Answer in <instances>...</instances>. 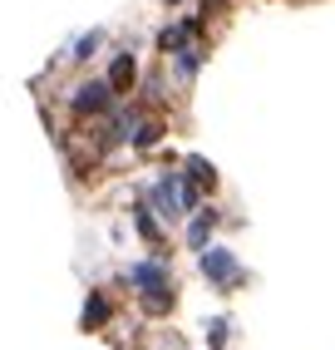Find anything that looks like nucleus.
<instances>
[{"mask_svg": "<svg viewBox=\"0 0 335 350\" xmlns=\"http://www.w3.org/2000/svg\"><path fill=\"white\" fill-rule=\"evenodd\" d=\"M212 5H217V0H212Z\"/></svg>", "mask_w": 335, "mask_h": 350, "instance_id": "1a4fd4ad", "label": "nucleus"}, {"mask_svg": "<svg viewBox=\"0 0 335 350\" xmlns=\"http://www.w3.org/2000/svg\"><path fill=\"white\" fill-rule=\"evenodd\" d=\"M202 271L212 276V282H222V286L237 282V262H232V252H202Z\"/></svg>", "mask_w": 335, "mask_h": 350, "instance_id": "f03ea898", "label": "nucleus"}, {"mask_svg": "<svg viewBox=\"0 0 335 350\" xmlns=\"http://www.w3.org/2000/svg\"><path fill=\"white\" fill-rule=\"evenodd\" d=\"M104 321H109V301L94 296L89 306H84V331H94V325H104Z\"/></svg>", "mask_w": 335, "mask_h": 350, "instance_id": "423d86ee", "label": "nucleus"}, {"mask_svg": "<svg viewBox=\"0 0 335 350\" xmlns=\"http://www.w3.org/2000/svg\"><path fill=\"white\" fill-rule=\"evenodd\" d=\"M129 84H133V59L118 55L113 69H109V89H113V94H129Z\"/></svg>", "mask_w": 335, "mask_h": 350, "instance_id": "20e7f679", "label": "nucleus"}, {"mask_svg": "<svg viewBox=\"0 0 335 350\" xmlns=\"http://www.w3.org/2000/svg\"><path fill=\"white\" fill-rule=\"evenodd\" d=\"M212 222H217V213H202V217L193 222V232H187V242L202 247V242H207V232H212Z\"/></svg>", "mask_w": 335, "mask_h": 350, "instance_id": "0eeeda50", "label": "nucleus"}, {"mask_svg": "<svg viewBox=\"0 0 335 350\" xmlns=\"http://www.w3.org/2000/svg\"><path fill=\"white\" fill-rule=\"evenodd\" d=\"M109 94H113L109 84H94V79H89V84L75 89V109H79V113H104V109H109Z\"/></svg>", "mask_w": 335, "mask_h": 350, "instance_id": "f257e3e1", "label": "nucleus"}, {"mask_svg": "<svg viewBox=\"0 0 335 350\" xmlns=\"http://www.w3.org/2000/svg\"><path fill=\"white\" fill-rule=\"evenodd\" d=\"M129 282H133V286H143L148 296H163V291H168V276H163V267H153V262L129 267Z\"/></svg>", "mask_w": 335, "mask_h": 350, "instance_id": "7ed1b4c3", "label": "nucleus"}, {"mask_svg": "<svg viewBox=\"0 0 335 350\" xmlns=\"http://www.w3.org/2000/svg\"><path fill=\"white\" fill-rule=\"evenodd\" d=\"M153 198H158V207H163V217H178V202H183V193H178V183H173V178H163Z\"/></svg>", "mask_w": 335, "mask_h": 350, "instance_id": "39448f33", "label": "nucleus"}, {"mask_svg": "<svg viewBox=\"0 0 335 350\" xmlns=\"http://www.w3.org/2000/svg\"><path fill=\"white\" fill-rule=\"evenodd\" d=\"M138 232H143L148 242H158V222H153V213H148V207H138Z\"/></svg>", "mask_w": 335, "mask_h": 350, "instance_id": "6e6552de", "label": "nucleus"}]
</instances>
